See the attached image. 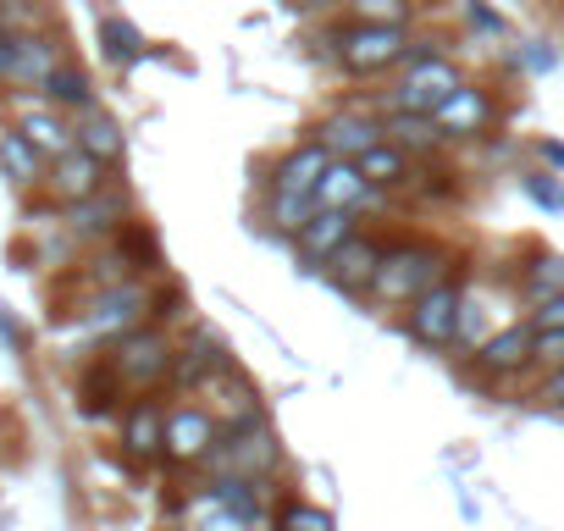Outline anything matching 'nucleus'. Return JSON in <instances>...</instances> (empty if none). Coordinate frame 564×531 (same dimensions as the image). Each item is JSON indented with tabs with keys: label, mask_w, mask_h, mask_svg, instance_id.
<instances>
[{
	"label": "nucleus",
	"mask_w": 564,
	"mask_h": 531,
	"mask_svg": "<svg viewBox=\"0 0 564 531\" xmlns=\"http://www.w3.org/2000/svg\"><path fill=\"white\" fill-rule=\"evenodd\" d=\"M410 56V34L388 23H338L333 29V62L355 78H377Z\"/></svg>",
	"instance_id": "20e7f679"
},
{
	"label": "nucleus",
	"mask_w": 564,
	"mask_h": 531,
	"mask_svg": "<svg viewBox=\"0 0 564 531\" xmlns=\"http://www.w3.org/2000/svg\"><path fill=\"white\" fill-rule=\"evenodd\" d=\"M349 23H388V29H410L415 0H344Z\"/></svg>",
	"instance_id": "7c9ffc66"
},
{
	"label": "nucleus",
	"mask_w": 564,
	"mask_h": 531,
	"mask_svg": "<svg viewBox=\"0 0 564 531\" xmlns=\"http://www.w3.org/2000/svg\"><path fill=\"white\" fill-rule=\"evenodd\" d=\"M40 95H45V106L62 111V117H89V111H100V106H95V78H89L78 62H62V67L40 84Z\"/></svg>",
	"instance_id": "aec40b11"
},
{
	"label": "nucleus",
	"mask_w": 564,
	"mask_h": 531,
	"mask_svg": "<svg viewBox=\"0 0 564 531\" xmlns=\"http://www.w3.org/2000/svg\"><path fill=\"white\" fill-rule=\"evenodd\" d=\"M355 232H360V216H355V210H316V216L300 227V238H294V243H300V254H305V260L327 266V260L355 238Z\"/></svg>",
	"instance_id": "dca6fc26"
},
{
	"label": "nucleus",
	"mask_w": 564,
	"mask_h": 531,
	"mask_svg": "<svg viewBox=\"0 0 564 531\" xmlns=\"http://www.w3.org/2000/svg\"><path fill=\"white\" fill-rule=\"evenodd\" d=\"M542 399H547L553 410H564V366H553V371H547V382H542Z\"/></svg>",
	"instance_id": "4c0bfd02"
},
{
	"label": "nucleus",
	"mask_w": 564,
	"mask_h": 531,
	"mask_svg": "<svg viewBox=\"0 0 564 531\" xmlns=\"http://www.w3.org/2000/svg\"><path fill=\"white\" fill-rule=\"evenodd\" d=\"M382 133H388V144H399L404 155H437L448 139H443V128H437V117L432 111H388L382 117Z\"/></svg>",
	"instance_id": "4be33fe9"
},
{
	"label": "nucleus",
	"mask_w": 564,
	"mask_h": 531,
	"mask_svg": "<svg viewBox=\"0 0 564 531\" xmlns=\"http://www.w3.org/2000/svg\"><path fill=\"white\" fill-rule=\"evenodd\" d=\"M106 172H111V166H100L89 150L73 144L67 155H56V161L45 166V188H51L56 205H78V199H89V194L106 188Z\"/></svg>",
	"instance_id": "9b49d317"
},
{
	"label": "nucleus",
	"mask_w": 564,
	"mask_h": 531,
	"mask_svg": "<svg viewBox=\"0 0 564 531\" xmlns=\"http://www.w3.org/2000/svg\"><path fill=\"white\" fill-rule=\"evenodd\" d=\"M150 322V294L139 289V278L133 283H117V289H100L89 305H84V333L89 338H122V333H133V327H144Z\"/></svg>",
	"instance_id": "423d86ee"
},
{
	"label": "nucleus",
	"mask_w": 564,
	"mask_h": 531,
	"mask_svg": "<svg viewBox=\"0 0 564 531\" xmlns=\"http://www.w3.org/2000/svg\"><path fill=\"white\" fill-rule=\"evenodd\" d=\"M525 194H531L542 210H558V216H564V188H558L547 172H531V177H525Z\"/></svg>",
	"instance_id": "473e14b6"
},
{
	"label": "nucleus",
	"mask_w": 564,
	"mask_h": 531,
	"mask_svg": "<svg viewBox=\"0 0 564 531\" xmlns=\"http://www.w3.org/2000/svg\"><path fill=\"white\" fill-rule=\"evenodd\" d=\"M316 139L327 144V155H333V161H360V155H366V150H377L388 133H382V122H377V117L338 111V117H327V122L316 128Z\"/></svg>",
	"instance_id": "2eb2a0df"
},
{
	"label": "nucleus",
	"mask_w": 564,
	"mask_h": 531,
	"mask_svg": "<svg viewBox=\"0 0 564 531\" xmlns=\"http://www.w3.org/2000/svg\"><path fill=\"white\" fill-rule=\"evenodd\" d=\"M199 531H249V520H238L232 509H216V514H210Z\"/></svg>",
	"instance_id": "e433bc0d"
},
{
	"label": "nucleus",
	"mask_w": 564,
	"mask_h": 531,
	"mask_svg": "<svg viewBox=\"0 0 564 531\" xmlns=\"http://www.w3.org/2000/svg\"><path fill=\"white\" fill-rule=\"evenodd\" d=\"M536 150H542V161H547V166H564V144H558V139H542Z\"/></svg>",
	"instance_id": "ea45409f"
},
{
	"label": "nucleus",
	"mask_w": 564,
	"mask_h": 531,
	"mask_svg": "<svg viewBox=\"0 0 564 531\" xmlns=\"http://www.w3.org/2000/svg\"><path fill=\"white\" fill-rule=\"evenodd\" d=\"M465 23L481 29V34H503V18H498L492 7H481V0H470V7H465Z\"/></svg>",
	"instance_id": "c9c22d12"
},
{
	"label": "nucleus",
	"mask_w": 564,
	"mask_h": 531,
	"mask_svg": "<svg viewBox=\"0 0 564 531\" xmlns=\"http://www.w3.org/2000/svg\"><path fill=\"white\" fill-rule=\"evenodd\" d=\"M377 194H382V188H371L355 161H333L327 177L316 183V210H355V216H360Z\"/></svg>",
	"instance_id": "6ab92c4d"
},
{
	"label": "nucleus",
	"mask_w": 564,
	"mask_h": 531,
	"mask_svg": "<svg viewBox=\"0 0 564 531\" xmlns=\"http://www.w3.org/2000/svg\"><path fill=\"white\" fill-rule=\"evenodd\" d=\"M327 166H333L327 144H322V139H305V144H294L289 155H282V161L271 166V188H289V194H316V183L327 177Z\"/></svg>",
	"instance_id": "a211bd4d"
},
{
	"label": "nucleus",
	"mask_w": 564,
	"mask_h": 531,
	"mask_svg": "<svg viewBox=\"0 0 564 531\" xmlns=\"http://www.w3.org/2000/svg\"><path fill=\"white\" fill-rule=\"evenodd\" d=\"M100 56L111 62V67H139L144 56H150V45H144V34L128 23V18H100Z\"/></svg>",
	"instance_id": "a878e982"
},
{
	"label": "nucleus",
	"mask_w": 564,
	"mask_h": 531,
	"mask_svg": "<svg viewBox=\"0 0 564 531\" xmlns=\"http://www.w3.org/2000/svg\"><path fill=\"white\" fill-rule=\"evenodd\" d=\"M520 62H525V67H531V73H547V67H553V62H558V56H553V51H547V45H531V51H525V56H520Z\"/></svg>",
	"instance_id": "58836bf2"
},
{
	"label": "nucleus",
	"mask_w": 564,
	"mask_h": 531,
	"mask_svg": "<svg viewBox=\"0 0 564 531\" xmlns=\"http://www.w3.org/2000/svg\"><path fill=\"white\" fill-rule=\"evenodd\" d=\"M355 166L366 172L371 188H410V177H415V155H404V150L388 144V139H382L377 150H366Z\"/></svg>",
	"instance_id": "393cba45"
},
{
	"label": "nucleus",
	"mask_w": 564,
	"mask_h": 531,
	"mask_svg": "<svg viewBox=\"0 0 564 531\" xmlns=\"http://www.w3.org/2000/svg\"><path fill=\"white\" fill-rule=\"evenodd\" d=\"M316 216V194H289V188H271V199H265V221L276 227V232H289V238H300V227Z\"/></svg>",
	"instance_id": "c85d7f7f"
},
{
	"label": "nucleus",
	"mask_w": 564,
	"mask_h": 531,
	"mask_svg": "<svg viewBox=\"0 0 564 531\" xmlns=\"http://www.w3.org/2000/svg\"><path fill=\"white\" fill-rule=\"evenodd\" d=\"M205 465H210L216 476H249V481H271V470L282 465V443H276V432H271L260 415H249V421H232V426H221V437H216V448L205 454Z\"/></svg>",
	"instance_id": "f03ea898"
},
{
	"label": "nucleus",
	"mask_w": 564,
	"mask_h": 531,
	"mask_svg": "<svg viewBox=\"0 0 564 531\" xmlns=\"http://www.w3.org/2000/svg\"><path fill=\"white\" fill-rule=\"evenodd\" d=\"M18 133L45 155V161H56V155H67L73 144H78V128L62 117V111H51V106H40V111H23V122H18Z\"/></svg>",
	"instance_id": "5701e85b"
},
{
	"label": "nucleus",
	"mask_w": 564,
	"mask_h": 531,
	"mask_svg": "<svg viewBox=\"0 0 564 531\" xmlns=\"http://www.w3.org/2000/svg\"><path fill=\"white\" fill-rule=\"evenodd\" d=\"M448 278V254L437 243H421V238H399L382 249V266H377V278L366 289V300L377 305H415L432 283Z\"/></svg>",
	"instance_id": "f257e3e1"
},
{
	"label": "nucleus",
	"mask_w": 564,
	"mask_h": 531,
	"mask_svg": "<svg viewBox=\"0 0 564 531\" xmlns=\"http://www.w3.org/2000/svg\"><path fill=\"white\" fill-rule=\"evenodd\" d=\"M276 531H338V520H333V509H322L311 498H289L276 509Z\"/></svg>",
	"instance_id": "2f4dec72"
},
{
	"label": "nucleus",
	"mask_w": 564,
	"mask_h": 531,
	"mask_svg": "<svg viewBox=\"0 0 564 531\" xmlns=\"http://www.w3.org/2000/svg\"><path fill=\"white\" fill-rule=\"evenodd\" d=\"M232 371V360H227V344L216 338V333H205V327H194L188 333V344H177V355H172V388H199V382H216V377H227Z\"/></svg>",
	"instance_id": "9d476101"
},
{
	"label": "nucleus",
	"mask_w": 564,
	"mask_h": 531,
	"mask_svg": "<svg viewBox=\"0 0 564 531\" xmlns=\"http://www.w3.org/2000/svg\"><path fill=\"white\" fill-rule=\"evenodd\" d=\"M536 333V327H531ZM531 360H542L547 371L553 366H564V333H536V349H531Z\"/></svg>",
	"instance_id": "f704fd0d"
},
{
	"label": "nucleus",
	"mask_w": 564,
	"mask_h": 531,
	"mask_svg": "<svg viewBox=\"0 0 564 531\" xmlns=\"http://www.w3.org/2000/svg\"><path fill=\"white\" fill-rule=\"evenodd\" d=\"M45 155L18 133V128H0V172H7L18 188H34V183H45Z\"/></svg>",
	"instance_id": "b1692460"
},
{
	"label": "nucleus",
	"mask_w": 564,
	"mask_h": 531,
	"mask_svg": "<svg viewBox=\"0 0 564 531\" xmlns=\"http://www.w3.org/2000/svg\"><path fill=\"white\" fill-rule=\"evenodd\" d=\"M432 117H437L443 139H487L492 122H498V95L481 89V84H465V89H454Z\"/></svg>",
	"instance_id": "1a4fd4ad"
},
{
	"label": "nucleus",
	"mask_w": 564,
	"mask_h": 531,
	"mask_svg": "<svg viewBox=\"0 0 564 531\" xmlns=\"http://www.w3.org/2000/svg\"><path fill=\"white\" fill-rule=\"evenodd\" d=\"M459 305H465V294H459L454 278L432 283V289L410 305V316H404L410 338H415L421 349H448V344H454V327H459Z\"/></svg>",
	"instance_id": "0eeeda50"
},
{
	"label": "nucleus",
	"mask_w": 564,
	"mask_h": 531,
	"mask_svg": "<svg viewBox=\"0 0 564 531\" xmlns=\"http://www.w3.org/2000/svg\"><path fill=\"white\" fill-rule=\"evenodd\" d=\"M122 216H128V199L117 188H100V194L67 205V232L73 238H111L122 227Z\"/></svg>",
	"instance_id": "412c9836"
},
{
	"label": "nucleus",
	"mask_w": 564,
	"mask_h": 531,
	"mask_svg": "<svg viewBox=\"0 0 564 531\" xmlns=\"http://www.w3.org/2000/svg\"><path fill=\"white\" fill-rule=\"evenodd\" d=\"M454 89H465V73H459V62H448V56L437 51V56L410 62V73L399 78L388 111H437Z\"/></svg>",
	"instance_id": "39448f33"
},
{
	"label": "nucleus",
	"mask_w": 564,
	"mask_h": 531,
	"mask_svg": "<svg viewBox=\"0 0 564 531\" xmlns=\"http://www.w3.org/2000/svg\"><path fill=\"white\" fill-rule=\"evenodd\" d=\"M122 377L111 371V360L100 355L89 371H84V388H78V399H84V415H106V410H122Z\"/></svg>",
	"instance_id": "cd10ccee"
},
{
	"label": "nucleus",
	"mask_w": 564,
	"mask_h": 531,
	"mask_svg": "<svg viewBox=\"0 0 564 531\" xmlns=\"http://www.w3.org/2000/svg\"><path fill=\"white\" fill-rule=\"evenodd\" d=\"M172 355H177V344H172L155 322H144V327L111 338V349H106V360H111V371L122 377L128 393H155V388L172 377Z\"/></svg>",
	"instance_id": "7ed1b4c3"
},
{
	"label": "nucleus",
	"mask_w": 564,
	"mask_h": 531,
	"mask_svg": "<svg viewBox=\"0 0 564 531\" xmlns=\"http://www.w3.org/2000/svg\"><path fill=\"white\" fill-rule=\"evenodd\" d=\"M216 437H221L216 410L177 404V410H166V448H161V459H172V465H194V459H205V454L216 448Z\"/></svg>",
	"instance_id": "6e6552de"
},
{
	"label": "nucleus",
	"mask_w": 564,
	"mask_h": 531,
	"mask_svg": "<svg viewBox=\"0 0 564 531\" xmlns=\"http://www.w3.org/2000/svg\"><path fill=\"white\" fill-rule=\"evenodd\" d=\"M62 40L45 34V29H18V51H12V78L7 84H23V89H40L56 67H62Z\"/></svg>",
	"instance_id": "4468645a"
},
{
	"label": "nucleus",
	"mask_w": 564,
	"mask_h": 531,
	"mask_svg": "<svg viewBox=\"0 0 564 531\" xmlns=\"http://www.w3.org/2000/svg\"><path fill=\"white\" fill-rule=\"evenodd\" d=\"M520 294L531 300V305H542V300H553V294H564V254H536L525 272H520Z\"/></svg>",
	"instance_id": "c756f323"
},
{
	"label": "nucleus",
	"mask_w": 564,
	"mask_h": 531,
	"mask_svg": "<svg viewBox=\"0 0 564 531\" xmlns=\"http://www.w3.org/2000/svg\"><path fill=\"white\" fill-rule=\"evenodd\" d=\"M531 327H536V333H564V294L542 300V305L531 311Z\"/></svg>",
	"instance_id": "72a5a7b5"
},
{
	"label": "nucleus",
	"mask_w": 564,
	"mask_h": 531,
	"mask_svg": "<svg viewBox=\"0 0 564 531\" xmlns=\"http://www.w3.org/2000/svg\"><path fill=\"white\" fill-rule=\"evenodd\" d=\"M531 349H536L531 322H514V327L492 333L487 344H476V371L481 377H520L531 366Z\"/></svg>",
	"instance_id": "ddd939ff"
},
{
	"label": "nucleus",
	"mask_w": 564,
	"mask_h": 531,
	"mask_svg": "<svg viewBox=\"0 0 564 531\" xmlns=\"http://www.w3.org/2000/svg\"><path fill=\"white\" fill-rule=\"evenodd\" d=\"M122 448H128L133 459H161V448H166V410H161L150 393H139V399L122 410Z\"/></svg>",
	"instance_id": "f3484780"
},
{
	"label": "nucleus",
	"mask_w": 564,
	"mask_h": 531,
	"mask_svg": "<svg viewBox=\"0 0 564 531\" xmlns=\"http://www.w3.org/2000/svg\"><path fill=\"white\" fill-rule=\"evenodd\" d=\"M382 249H388V243H382L377 232H366V227H360V232H355V238L327 260V283H333V289H344V294H366V289H371V278H377V266H382Z\"/></svg>",
	"instance_id": "f8f14e48"
},
{
	"label": "nucleus",
	"mask_w": 564,
	"mask_h": 531,
	"mask_svg": "<svg viewBox=\"0 0 564 531\" xmlns=\"http://www.w3.org/2000/svg\"><path fill=\"white\" fill-rule=\"evenodd\" d=\"M78 150H89L100 166H117L122 150H128V139H122V128L106 111H89V117H78Z\"/></svg>",
	"instance_id": "bb28decb"
}]
</instances>
